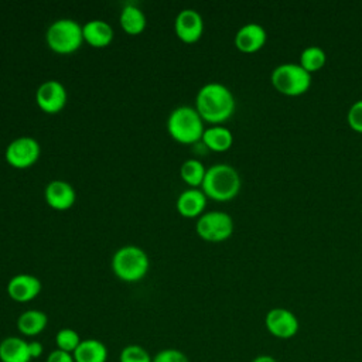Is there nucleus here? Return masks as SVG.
<instances>
[{
    "label": "nucleus",
    "instance_id": "f257e3e1",
    "mask_svg": "<svg viewBox=\"0 0 362 362\" xmlns=\"http://www.w3.org/2000/svg\"><path fill=\"white\" fill-rule=\"evenodd\" d=\"M195 109L202 120L215 124L222 123L235 110L233 93L221 82H208L199 88L195 96Z\"/></svg>",
    "mask_w": 362,
    "mask_h": 362
},
{
    "label": "nucleus",
    "instance_id": "f03ea898",
    "mask_svg": "<svg viewBox=\"0 0 362 362\" xmlns=\"http://www.w3.org/2000/svg\"><path fill=\"white\" fill-rule=\"evenodd\" d=\"M242 181L238 170L229 164L218 163L206 168L201 184L206 197L216 201H228L238 195Z\"/></svg>",
    "mask_w": 362,
    "mask_h": 362
},
{
    "label": "nucleus",
    "instance_id": "7ed1b4c3",
    "mask_svg": "<svg viewBox=\"0 0 362 362\" xmlns=\"http://www.w3.org/2000/svg\"><path fill=\"white\" fill-rule=\"evenodd\" d=\"M167 130L178 143L192 144L202 139L205 129L202 117L195 107L178 106L168 116Z\"/></svg>",
    "mask_w": 362,
    "mask_h": 362
},
{
    "label": "nucleus",
    "instance_id": "20e7f679",
    "mask_svg": "<svg viewBox=\"0 0 362 362\" xmlns=\"http://www.w3.org/2000/svg\"><path fill=\"white\" fill-rule=\"evenodd\" d=\"M150 262L147 253L134 245H126L117 249L112 257V270L123 281L134 283L141 280L147 270Z\"/></svg>",
    "mask_w": 362,
    "mask_h": 362
},
{
    "label": "nucleus",
    "instance_id": "39448f33",
    "mask_svg": "<svg viewBox=\"0 0 362 362\" xmlns=\"http://www.w3.org/2000/svg\"><path fill=\"white\" fill-rule=\"evenodd\" d=\"M45 40L52 51L58 54H71L83 42L82 25L72 18L55 20L48 27Z\"/></svg>",
    "mask_w": 362,
    "mask_h": 362
},
{
    "label": "nucleus",
    "instance_id": "423d86ee",
    "mask_svg": "<svg viewBox=\"0 0 362 362\" xmlns=\"http://www.w3.org/2000/svg\"><path fill=\"white\" fill-rule=\"evenodd\" d=\"M273 86L290 96L304 93L311 85V74L304 69L300 64L284 62L277 65L270 75Z\"/></svg>",
    "mask_w": 362,
    "mask_h": 362
},
{
    "label": "nucleus",
    "instance_id": "0eeeda50",
    "mask_svg": "<svg viewBox=\"0 0 362 362\" xmlns=\"http://www.w3.org/2000/svg\"><path fill=\"white\" fill-rule=\"evenodd\" d=\"M195 229L204 240L222 242L232 235L233 219L223 211H209L198 218Z\"/></svg>",
    "mask_w": 362,
    "mask_h": 362
},
{
    "label": "nucleus",
    "instance_id": "6e6552de",
    "mask_svg": "<svg viewBox=\"0 0 362 362\" xmlns=\"http://www.w3.org/2000/svg\"><path fill=\"white\" fill-rule=\"evenodd\" d=\"M40 143L30 136H21L14 139L6 147V160L16 168L31 167L40 158Z\"/></svg>",
    "mask_w": 362,
    "mask_h": 362
},
{
    "label": "nucleus",
    "instance_id": "1a4fd4ad",
    "mask_svg": "<svg viewBox=\"0 0 362 362\" xmlns=\"http://www.w3.org/2000/svg\"><path fill=\"white\" fill-rule=\"evenodd\" d=\"M264 324L267 331L280 339H288L298 331V320L296 314L283 307H274L267 311Z\"/></svg>",
    "mask_w": 362,
    "mask_h": 362
},
{
    "label": "nucleus",
    "instance_id": "9d476101",
    "mask_svg": "<svg viewBox=\"0 0 362 362\" xmlns=\"http://www.w3.org/2000/svg\"><path fill=\"white\" fill-rule=\"evenodd\" d=\"M68 95L65 86L57 79L42 82L35 92V102L45 113H58L64 109Z\"/></svg>",
    "mask_w": 362,
    "mask_h": 362
},
{
    "label": "nucleus",
    "instance_id": "9b49d317",
    "mask_svg": "<svg viewBox=\"0 0 362 362\" xmlns=\"http://www.w3.org/2000/svg\"><path fill=\"white\" fill-rule=\"evenodd\" d=\"M174 28L177 37L187 42H195L201 38L204 31V20L201 14L194 8H184L181 10L174 21Z\"/></svg>",
    "mask_w": 362,
    "mask_h": 362
},
{
    "label": "nucleus",
    "instance_id": "f8f14e48",
    "mask_svg": "<svg viewBox=\"0 0 362 362\" xmlns=\"http://www.w3.org/2000/svg\"><path fill=\"white\" fill-rule=\"evenodd\" d=\"M41 291V281L38 277L20 273L13 276L7 283V294L17 303H27L34 300Z\"/></svg>",
    "mask_w": 362,
    "mask_h": 362
},
{
    "label": "nucleus",
    "instance_id": "ddd939ff",
    "mask_svg": "<svg viewBox=\"0 0 362 362\" xmlns=\"http://www.w3.org/2000/svg\"><path fill=\"white\" fill-rule=\"evenodd\" d=\"M75 199L76 192L68 181L54 180L45 187V201L57 211L69 209L75 204Z\"/></svg>",
    "mask_w": 362,
    "mask_h": 362
},
{
    "label": "nucleus",
    "instance_id": "4468645a",
    "mask_svg": "<svg viewBox=\"0 0 362 362\" xmlns=\"http://www.w3.org/2000/svg\"><path fill=\"white\" fill-rule=\"evenodd\" d=\"M266 42V30L259 23L243 24L235 34V45L243 52H255Z\"/></svg>",
    "mask_w": 362,
    "mask_h": 362
},
{
    "label": "nucleus",
    "instance_id": "2eb2a0df",
    "mask_svg": "<svg viewBox=\"0 0 362 362\" xmlns=\"http://www.w3.org/2000/svg\"><path fill=\"white\" fill-rule=\"evenodd\" d=\"M206 205V195L204 194L202 189L198 188H189L184 189L175 202L177 211L185 216V218H195L201 216L202 211L205 209Z\"/></svg>",
    "mask_w": 362,
    "mask_h": 362
},
{
    "label": "nucleus",
    "instance_id": "dca6fc26",
    "mask_svg": "<svg viewBox=\"0 0 362 362\" xmlns=\"http://www.w3.org/2000/svg\"><path fill=\"white\" fill-rule=\"evenodd\" d=\"M82 35L89 45L103 48L112 42L113 28L103 20H89L82 25Z\"/></svg>",
    "mask_w": 362,
    "mask_h": 362
},
{
    "label": "nucleus",
    "instance_id": "f3484780",
    "mask_svg": "<svg viewBox=\"0 0 362 362\" xmlns=\"http://www.w3.org/2000/svg\"><path fill=\"white\" fill-rule=\"evenodd\" d=\"M1 362H31L28 342L20 337H6L0 341Z\"/></svg>",
    "mask_w": 362,
    "mask_h": 362
},
{
    "label": "nucleus",
    "instance_id": "a211bd4d",
    "mask_svg": "<svg viewBox=\"0 0 362 362\" xmlns=\"http://www.w3.org/2000/svg\"><path fill=\"white\" fill-rule=\"evenodd\" d=\"M72 355L75 362H106L107 348L102 341L88 338L81 341Z\"/></svg>",
    "mask_w": 362,
    "mask_h": 362
},
{
    "label": "nucleus",
    "instance_id": "6ab92c4d",
    "mask_svg": "<svg viewBox=\"0 0 362 362\" xmlns=\"http://www.w3.org/2000/svg\"><path fill=\"white\" fill-rule=\"evenodd\" d=\"M48 324V317L41 310H27L17 318V329L25 337H37Z\"/></svg>",
    "mask_w": 362,
    "mask_h": 362
},
{
    "label": "nucleus",
    "instance_id": "aec40b11",
    "mask_svg": "<svg viewBox=\"0 0 362 362\" xmlns=\"http://www.w3.org/2000/svg\"><path fill=\"white\" fill-rule=\"evenodd\" d=\"M201 140L209 150L225 151L232 146L233 134L228 127L221 124H214L204 130Z\"/></svg>",
    "mask_w": 362,
    "mask_h": 362
},
{
    "label": "nucleus",
    "instance_id": "412c9836",
    "mask_svg": "<svg viewBox=\"0 0 362 362\" xmlns=\"http://www.w3.org/2000/svg\"><path fill=\"white\" fill-rule=\"evenodd\" d=\"M119 23L127 34L137 35L146 28V16L137 6L127 4L120 11Z\"/></svg>",
    "mask_w": 362,
    "mask_h": 362
},
{
    "label": "nucleus",
    "instance_id": "4be33fe9",
    "mask_svg": "<svg viewBox=\"0 0 362 362\" xmlns=\"http://www.w3.org/2000/svg\"><path fill=\"white\" fill-rule=\"evenodd\" d=\"M205 173H206V168L202 164V161H199L198 158L185 160L180 168L181 178L184 180V182H187L192 188H197L198 185L202 184Z\"/></svg>",
    "mask_w": 362,
    "mask_h": 362
},
{
    "label": "nucleus",
    "instance_id": "5701e85b",
    "mask_svg": "<svg viewBox=\"0 0 362 362\" xmlns=\"http://www.w3.org/2000/svg\"><path fill=\"white\" fill-rule=\"evenodd\" d=\"M327 61L325 51L318 45H308L300 54V65L310 74L324 66Z\"/></svg>",
    "mask_w": 362,
    "mask_h": 362
},
{
    "label": "nucleus",
    "instance_id": "b1692460",
    "mask_svg": "<svg viewBox=\"0 0 362 362\" xmlns=\"http://www.w3.org/2000/svg\"><path fill=\"white\" fill-rule=\"evenodd\" d=\"M81 341L82 339H81L79 334L72 328H61L55 334L57 349L68 352V354H74L75 349L78 348V345L81 344Z\"/></svg>",
    "mask_w": 362,
    "mask_h": 362
},
{
    "label": "nucleus",
    "instance_id": "393cba45",
    "mask_svg": "<svg viewBox=\"0 0 362 362\" xmlns=\"http://www.w3.org/2000/svg\"><path fill=\"white\" fill-rule=\"evenodd\" d=\"M119 362H153V356L141 345L130 344L120 351Z\"/></svg>",
    "mask_w": 362,
    "mask_h": 362
},
{
    "label": "nucleus",
    "instance_id": "a878e982",
    "mask_svg": "<svg viewBox=\"0 0 362 362\" xmlns=\"http://www.w3.org/2000/svg\"><path fill=\"white\" fill-rule=\"evenodd\" d=\"M153 362H189V359L180 349L165 348L153 356Z\"/></svg>",
    "mask_w": 362,
    "mask_h": 362
},
{
    "label": "nucleus",
    "instance_id": "bb28decb",
    "mask_svg": "<svg viewBox=\"0 0 362 362\" xmlns=\"http://www.w3.org/2000/svg\"><path fill=\"white\" fill-rule=\"evenodd\" d=\"M346 120L354 130L362 132V99H359L351 105V107L346 113Z\"/></svg>",
    "mask_w": 362,
    "mask_h": 362
},
{
    "label": "nucleus",
    "instance_id": "cd10ccee",
    "mask_svg": "<svg viewBox=\"0 0 362 362\" xmlns=\"http://www.w3.org/2000/svg\"><path fill=\"white\" fill-rule=\"evenodd\" d=\"M45 362H75L74 355L59 351V349H54L48 356Z\"/></svg>",
    "mask_w": 362,
    "mask_h": 362
},
{
    "label": "nucleus",
    "instance_id": "c85d7f7f",
    "mask_svg": "<svg viewBox=\"0 0 362 362\" xmlns=\"http://www.w3.org/2000/svg\"><path fill=\"white\" fill-rule=\"evenodd\" d=\"M28 354L31 359H37L44 354V346L40 341H28Z\"/></svg>",
    "mask_w": 362,
    "mask_h": 362
},
{
    "label": "nucleus",
    "instance_id": "c756f323",
    "mask_svg": "<svg viewBox=\"0 0 362 362\" xmlns=\"http://www.w3.org/2000/svg\"><path fill=\"white\" fill-rule=\"evenodd\" d=\"M252 362H277V361L270 355H259Z\"/></svg>",
    "mask_w": 362,
    "mask_h": 362
}]
</instances>
